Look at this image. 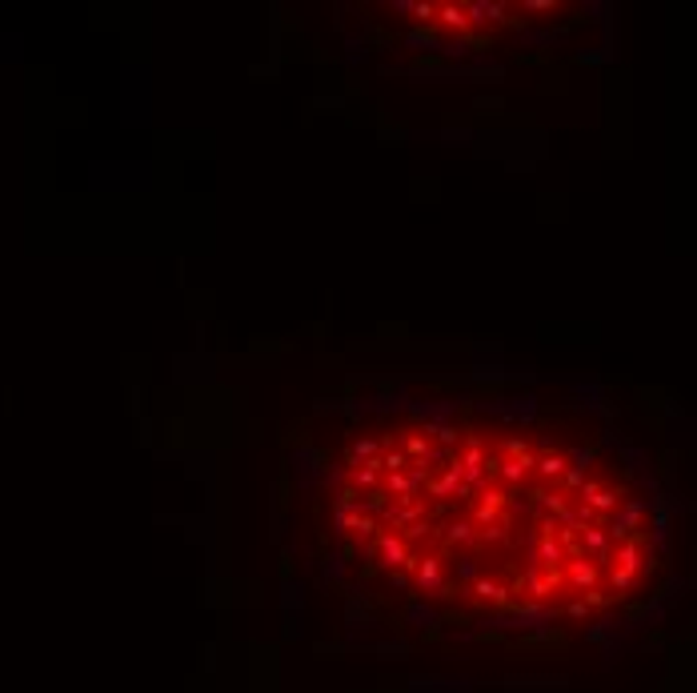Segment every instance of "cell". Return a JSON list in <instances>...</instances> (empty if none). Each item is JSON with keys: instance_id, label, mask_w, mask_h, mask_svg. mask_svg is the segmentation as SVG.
<instances>
[{"instance_id": "1", "label": "cell", "mask_w": 697, "mask_h": 693, "mask_svg": "<svg viewBox=\"0 0 697 693\" xmlns=\"http://www.w3.org/2000/svg\"><path fill=\"white\" fill-rule=\"evenodd\" d=\"M325 505L373 585L465 621H589L665 565L642 481L598 441L537 421H369L337 449Z\"/></svg>"}]
</instances>
